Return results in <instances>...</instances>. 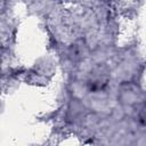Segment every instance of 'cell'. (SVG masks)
I'll return each mask as SVG.
<instances>
[{"instance_id":"6da1fadb","label":"cell","mask_w":146,"mask_h":146,"mask_svg":"<svg viewBox=\"0 0 146 146\" xmlns=\"http://www.w3.org/2000/svg\"><path fill=\"white\" fill-rule=\"evenodd\" d=\"M138 119L144 125H146V104L140 108V111L138 113Z\"/></svg>"}]
</instances>
